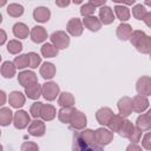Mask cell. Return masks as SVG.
Segmentation results:
<instances>
[{
  "mask_svg": "<svg viewBox=\"0 0 151 151\" xmlns=\"http://www.w3.org/2000/svg\"><path fill=\"white\" fill-rule=\"evenodd\" d=\"M73 151H103V149L96 143L94 132L88 130L74 136Z\"/></svg>",
  "mask_w": 151,
  "mask_h": 151,
  "instance_id": "obj_1",
  "label": "cell"
},
{
  "mask_svg": "<svg viewBox=\"0 0 151 151\" xmlns=\"http://www.w3.org/2000/svg\"><path fill=\"white\" fill-rule=\"evenodd\" d=\"M58 91H59V87L57 86V84H54V83L45 84V86H44V97L46 99L52 100L57 97Z\"/></svg>",
  "mask_w": 151,
  "mask_h": 151,
  "instance_id": "obj_2",
  "label": "cell"
},
{
  "mask_svg": "<svg viewBox=\"0 0 151 151\" xmlns=\"http://www.w3.org/2000/svg\"><path fill=\"white\" fill-rule=\"evenodd\" d=\"M29 122V118L27 116V113L25 111H19L15 113V117H14V124L19 129H22L27 125V123Z\"/></svg>",
  "mask_w": 151,
  "mask_h": 151,
  "instance_id": "obj_3",
  "label": "cell"
},
{
  "mask_svg": "<svg viewBox=\"0 0 151 151\" xmlns=\"http://www.w3.org/2000/svg\"><path fill=\"white\" fill-rule=\"evenodd\" d=\"M52 40L55 42V45L58 44L59 48H64V47H66V45L68 44V38H67V35H65L63 32L54 33V34L52 35Z\"/></svg>",
  "mask_w": 151,
  "mask_h": 151,
  "instance_id": "obj_4",
  "label": "cell"
},
{
  "mask_svg": "<svg viewBox=\"0 0 151 151\" xmlns=\"http://www.w3.org/2000/svg\"><path fill=\"white\" fill-rule=\"evenodd\" d=\"M131 107H132V104H130L129 98H124L119 101V110H120L122 116H129L130 111H131Z\"/></svg>",
  "mask_w": 151,
  "mask_h": 151,
  "instance_id": "obj_5",
  "label": "cell"
},
{
  "mask_svg": "<svg viewBox=\"0 0 151 151\" xmlns=\"http://www.w3.org/2000/svg\"><path fill=\"white\" fill-rule=\"evenodd\" d=\"M48 17H50V12L47 8L40 7V8H37L34 12V18L38 21H46L48 20Z\"/></svg>",
  "mask_w": 151,
  "mask_h": 151,
  "instance_id": "obj_6",
  "label": "cell"
},
{
  "mask_svg": "<svg viewBox=\"0 0 151 151\" xmlns=\"http://www.w3.org/2000/svg\"><path fill=\"white\" fill-rule=\"evenodd\" d=\"M29 132L33 136H41L44 133V125H42V123L38 122V120L33 122L32 125L29 126Z\"/></svg>",
  "mask_w": 151,
  "mask_h": 151,
  "instance_id": "obj_7",
  "label": "cell"
},
{
  "mask_svg": "<svg viewBox=\"0 0 151 151\" xmlns=\"http://www.w3.org/2000/svg\"><path fill=\"white\" fill-rule=\"evenodd\" d=\"M9 101L14 107H19L24 104V97L21 96L20 92H13L9 96Z\"/></svg>",
  "mask_w": 151,
  "mask_h": 151,
  "instance_id": "obj_8",
  "label": "cell"
},
{
  "mask_svg": "<svg viewBox=\"0 0 151 151\" xmlns=\"http://www.w3.org/2000/svg\"><path fill=\"white\" fill-rule=\"evenodd\" d=\"M46 34H45V31L42 29V27H34V29L32 31V39L35 41V42H40L45 39Z\"/></svg>",
  "mask_w": 151,
  "mask_h": 151,
  "instance_id": "obj_9",
  "label": "cell"
},
{
  "mask_svg": "<svg viewBox=\"0 0 151 151\" xmlns=\"http://www.w3.org/2000/svg\"><path fill=\"white\" fill-rule=\"evenodd\" d=\"M26 93L29 98H38L40 96V86L39 84H34V85H28V87L26 88Z\"/></svg>",
  "mask_w": 151,
  "mask_h": 151,
  "instance_id": "obj_10",
  "label": "cell"
},
{
  "mask_svg": "<svg viewBox=\"0 0 151 151\" xmlns=\"http://www.w3.org/2000/svg\"><path fill=\"white\" fill-rule=\"evenodd\" d=\"M68 31H70L73 35H78V34H80V32H81V26H80L79 20H77V19L71 20L70 24H68Z\"/></svg>",
  "mask_w": 151,
  "mask_h": 151,
  "instance_id": "obj_11",
  "label": "cell"
},
{
  "mask_svg": "<svg viewBox=\"0 0 151 151\" xmlns=\"http://www.w3.org/2000/svg\"><path fill=\"white\" fill-rule=\"evenodd\" d=\"M12 119V112L8 109H2L0 110V124L1 125H7Z\"/></svg>",
  "mask_w": 151,
  "mask_h": 151,
  "instance_id": "obj_12",
  "label": "cell"
},
{
  "mask_svg": "<svg viewBox=\"0 0 151 151\" xmlns=\"http://www.w3.org/2000/svg\"><path fill=\"white\" fill-rule=\"evenodd\" d=\"M19 80L24 86H27V80H28V83L35 81V77H34V73H32V72H22L19 74Z\"/></svg>",
  "mask_w": 151,
  "mask_h": 151,
  "instance_id": "obj_13",
  "label": "cell"
},
{
  "mask_svg": "<svg viewBox=\"0 0 151 151\" xmlns=\"http://www.w3.org/2000/svg\"><path fill=\"white\" fill-rule=\"evenodd\" d=\"M41 74L44 78H52L54 74V67L50 63H45L41 68Z\"/></svg>",
  "mask_w": 151,
  "mask_h": 151,
  "instance_id": "obj_14",
  "label": "cell"
},
{
  "mask_svg": "<svg viewBox=\"0 0 151 151\" xmlns=\"http://www.w3.org/2000/svg\"><path fill=\"white\" fill-rule=\"evenodd\" d=\"M76 114L72 117V122H77L73 124L74 127H83L86 124V118L81 114V112H74Z\"/></svg>",
  "mask_w": 151,
  "mask_h": 151,
  "instance_id": "obj_15",
  "label": "cell"
},
{
  "mask_svg": "<svg viewBox=\"0 0 151 151\" xmlns=\"http://www.w3.org/2000/svg\"><path fill=\"white\" fill-rule=\"evenodd\" d=\"M100 17L103 19V21L105 24H109L113 20V15H112V12H111V8L109 7H104L100 9Z\"/></svg>",
  "mask_w": 151,
  "mask_h": 151,
  "instance_id": "obj_16",
  "label": "cell"
},
{
  "mask_svg": "<svg viewBox=\"0 0 151 151\" xmlns=\"http://www.w3.org/2000/svg\"><path fill=\"white\" fill-rule=\"evenodd\" d=\"M54 113H55V111H54L53 106H51V105L42 106V109H41V116L44 119H47V120L52 119L54 117Z\"/></svg>",
  "mask_w": 151,
  "mask_h": 151,
  "instance_id": "obj_17",
  "label": "cell"
},
{
  "mask_svg": "<svg viewBox=\"0 0 151 151\" xmlns=\"http://www.w3.org/2000/svg\"><path fill=\"white\" fill-rule=\"evenodd\" d=\"M132 130H133L132 124H131L129 120H126V122H123V124H122V129L119 130V133H120V136L129 137L130 133L132 132Z\"/></svg>",
  "mask_w": 151,
  "mask_h": 151,
  "instance_id": "obj_18",
  "label": "cell"
},
{
  "mask_svg": "<svg viewBox=\"0 0 151 151\" xmlns=\"http://www.w3.org/2000/svg\"><path fill=\"white\" fill-rule=\"evenodd\" d=\"M28 33V29L27 27L24 25V24H17L14 26V34L17 37H20V38H25Z\"/></svg>",
  "mask_w": 151,
  "mask_h": 151,
  "instance_id": "obj_19",
  "label": "cell"
},
{
  "mask_svg": "<svg viewBox=\"0 0 151 151\" xmlns=\"http://www.w3.org/2000/svg\"><path fill=\"white\" fill-rule=\"evenodd\" d=\"M2 74L6 77V78H11L13 74H14V67H13V64L12 63H5L4 66H2Z\"/></svg>",
  "mask_w": 151,
  "mask_h": 151,
  "instance_id": "obj_20",
  "label": "cell"
},
{
  "mask_svg": "<svg viewBox=\"0 0 151 151\" xmlns=\"http://www.w3.org/2000/svg\"><path fill=\"white\" fill-rule=\"evenodd\" d=\"M130 32H131V27L129 25H120L118 27V35L120 37V39H126Z\"/></svg>",
  "mask_w": 151,
  "mask_h": 151,
  "instance_id": "obj_21",
  "label": "cell"
},
{
  "mask_svg": "<svg viewBox=\"0 0 151 151\" xmlns=\"http://www.w3.org/2000/svg\"><path fill=\"white\" fill-rule=\"evenodd\" d=\"M85 24H86V26H87L90 29H92V31H97V29L100 27V24L98 22L97 18H87V19L85 20Z\"/></svg>",
  "mask_w": 151,
  "mask_h": 151,
  "instance_id": "obj_22",
  "label": "cell"
},
{
  "mask_svg": "<svg viewBox=\"0 0 151 151\" xmlns=\"http://www.w3.org/2000/svg\"><path fill=\"white\" fill-rule=\"evenodd\" d=\"M41 52H42V54L46 55V57H53L54 54H57V50H55L52 45H50V44L44 45L42 48H41Z\"/></svg>",
  "mask_w": 151,
  "mask_h": 151,
  "instance_id": "obj_23",
  "label": "cell"
},
{
  "mask_svg": "<svg viewBox=\"0 0 151 151\" xmlns=\"http://www.w3.org/2000/svg\"><path fill=\"white\" fill-rule=\"evenodd\" d=\"M28 64L31 65V67H37L38 65H39V63H40V57L38 55V54H35V53H29L28 55Z\"/></svg>",
  "mask_w": 151,
  "mask_h": 151,
  "instance_id": "obj_24",
  "label": "cell"
},
{
  "mask_svg": "<svg viewBox=\"0 0 151 151\" xmlns=\"http://www.w3.org/2000/svg\"><path fill=\"white\" fill-rule=\"evenodd\" d=\"M97 118L100 122V124H109L110 123V118H111V113L110 114H104V109H103V110L98 111Z\"/></svg>",
  "mask_w": 151,
  "mask_h": 151,
  "instance_id": "obj_25",
  "label": "cell"
},
{
  "mask_svg": "<svg viewBox=\"0 0 151 151\" xmlns=\"http://www.w3.org/2000/svg\"><path fill=\"white\" fill-rule=\"evenodd\" d=\"M116 12H117V14H118V17H119L120 20H126V19L129 18V11H127V8H125V7H119V6H117V7H116Z\"/></svg>",
  "mask_w": 151,
  "mask_h": 151,
  "instance_id": "obj_26",
  "label": "cell"
},
{
  "mask_svg": "<svg viewBox=\"0 0 151 151\" xmlns=\"http://www.w3.org/2000/svg\"><path fill=\"white\" fill-rule=\"evenodd\" d=\"M72 103H73V98L71 97L70 93H63L61 94V98L59 100L60 105H72Z\"/></svg>",
  "mask_w": 151,
  "mask_h": 151,
  "instance_id": "obj_27",
  "label": "cell"
},
{
  "mask_svg": "<svg viewBox=\"0 0 151 151\" xmlns=\"http://www.w3.org/2000/svg\"><path fill=\"white\" fill-rule=\"evenodd\" d=\"M15 64L18 65L19 68H24L28 65V57L27 55H20L19 58L15 59Z\"/></svg>",
  "mask_w": 151,
  "mask_h": 151,
  "instance_id": "obj_28",
  "label": "cell"
},
{
  "mask_svg": "<svg viewBox=\"0 0 151 151\" xmlns=\"http://www.w3.org/2000/svg\"><path fill=\"white\" fill-rule=\"evenodd\" d=\"M8 13L12 15H20L22 14V7L19 5H11L8 7Z\"/></svg>",
  "mask_w": 151,
  "mask_h": 151,
  "instance_id": "obj_29",
  "label": "cell"
},
{
  "mask_svg": "<svg viewBox=\"0 0 151 151\" xmlns=\"http://www.w3.org/2000/svg\"><path fill=\"white\" fill-rule=\"evenodd\" d=\"M21 48H22V47H21V44L18 42V41H11V42L8 44V51H9L11 53H17V52H19Z\"/></svg>",
  "mask_w": 151,
  "mask_h": 151,
  "instance_id": "obj_30",
  "label": "cell"
},
{
  "mask_svg": "<svg viewBox=\"0 0 151 151\" xmlns=\"http://www.w3.org/2000/svg\"><path fill=\"white\" fill-rule=\"evenodd\" d=\"M41 109H42V105H41V103H35L33 106H32V114L34 116V117H38L39 114H41Z\"/></svg>",
  "mask_w": 151,
  "mask_h": 151,
  "instance_id": "obj_31",
  "label": "cell"
},
{
  "mask_svg": "<svg viewBox=\"0 0 151 151\" xmlns=\"http://www.w3.org/2000/svg\"><path fill=\"white\" fill-rule=\"evenodd\" d=\"M22 151H38V147L33 143H25L22 145Z\"/></svg>",
  "mask_w": 151,
  "mask_h": 151,
  "instance_id": "obj_32",
  "label": "cell"
},
{
  "mask_svg": "<svg viewBox=\"0 0 151 151\" xmlns=\"http://www.w3.org/2000/svg\"><path fill=\"white\" fill-rule=\"evenodd\" d=\"M83 8H84V9L86 8V11H84V12H81L83 14H87V13H92V12H93V8L91 7V5H86V6H84Z\"/></svg>",
  "mask_w": 151,
  "mask_h": 151,
  "instance_id": "obj_33",
  "label": "cell"
},
{
  "mask_svg": "<svg viewBox=\"0 0 151 151\" xmlns=\"http://www.w3.org/2000/svg\"><path fill=\"white\" fill-rule=\"evenodd\" d=\"M127 151H140V149L138 146H136V145H130L127 147Z\"/></svg>",
  "mask_w": 151,
  "mask_h": 151,
  "instance_id": "obj_34",
  "label": "cell"
},
{
  "mask_svg": "<svg viewBox=\"0 0 151 151\" xmlns=\"http://www.w3.org/2000/svg\"><path fill=\"white\" fill-rule=\"evenodd\" d=\"M5 39H6V34H5V32L0 31V45L5 41Z\"/></svg>",
  "mask_w": 151,
  "mask_h": 151,
  "instance_id": "obj_35",
  "label": "cell"
},
{
  "mask_svg": "<svg viewBox=\"0 0 151 151\" xmlns=\"http://www.w3.org/2000/svg\"><path fill=\"white\" fill-rule=\"evenodd\" d=\"M5 101V93L2 91H0V105H2Z\"/></svg>",
  "mask_w": 151,
  "mask_h": 151,
  "instance_id": "obj_36",
  "label": "cell"
},
{
  "mask_svg": "<svg viewBox=\"0 0 151 151\" xmlns=\"http://www.w3.org/2000/svg\"><path fill=\"white\" fill-rule=\"evenodd\" d=\"M0 22H1V14H0Z\"/></svg>",
  "mask_w": 151,
  "mask_h": 151,
  "instance_id": "obj_37",
  "label": "cell"
},
{
  "mask_svg": "<svg viewBox=\"0 0 151 151\" xmlns=\"http://www.w3.org/2000/svg\"><path fill=\"white\" fill-rule=\"evenodd\" d=\"M0 151H1V146H0Z\"/></svg>",
  "mask_w": 151,
  "mask_h": 151,
  "instance_id": "obj_38",
  "label": "cell"
}]
</instances>
